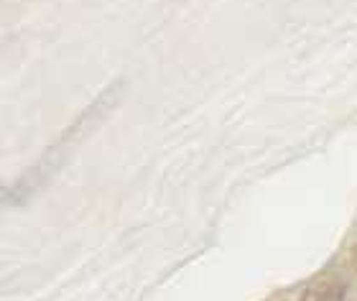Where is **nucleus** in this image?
<instances>
[{
  "instance_id": "1",
  "label": "nucleus",
  "mask_w": 357,
  "mask_h": 301,
  "mask_svg": "<svg viewBox=\"0 0 357 301\" xmlns=\"http://www.w3.org/2000/svg\"><path fill=\"white\" fill-rule=\"evenodd\" d=\"M301 301H357V263L329 265L306 286Z\"/></svg>"
}]
</instances>
